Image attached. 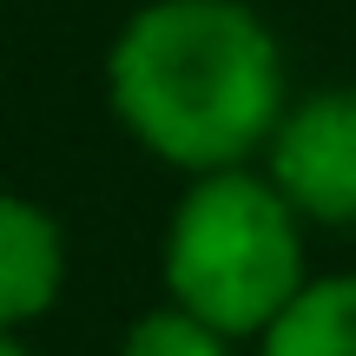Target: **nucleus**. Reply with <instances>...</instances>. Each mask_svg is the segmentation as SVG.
I'll use <instances>...</instances> for the list:
<instances>
[{
    "instance_id": "obj_7",
    "label": "nucleus",
    "mask_w": 356,
    "mask_h": 356,
    "mask_svg": "<svg viewBox=\"0 0 356 356\" xmlns=\"http://www.w3.org/2000/svg\"><path fill=\"white\" fill-rule=\"evenodd\" d=\"M0 356H33V350H26L20 337H0Z\"/></svg>"
},
{
    "instance_id": "obj_6",
    "label": "nucleus",
    "mask_w": 356,
    "mask_h": 356,
    "mask_svg": "<svg viewBox=\"0 0 356 356\" xmlns=\"http://www.w3.org/2000/svg\"><path fill=\"white\" fill-rule=\"evenodd\" d=\"M119 356H231V337H218L178 304H159L119 337Z\"/></svg>"
},
{
    "instance_id": "obj_3",
    "label": "nucleus",
    "mask_w": 356,
    "mask_h": 356,
    "mask_svg": "<svg viewBox=\"0 0 356 356\" xmlns=\"http://www.w3.org/2000/svg\"><path fill=\"white\" fill-rule=\"evenodd\" d=\"M270 185L310 225L356 231V86H323L284 113L264 152Z\"/></svg>"
},
{
    "instance_id": "obj_5",
    "label": "nucleus",
    "mask_w": 356,
    "mask_h": 356,
    "mask_svg": "<svg viewBox=\"0 0 356 356\" xmlns=\"http://www.w3.org/2000/svg\"><path fill=\"white\" fill-rule=\"evenodd\" d=\"M257 356H356V277H310L257 337Z\"/></svg>"
},
{
    "instance_id": "obj_2",
    "label": "nucleus",
    "mask_w": 356,
    "mask_h": 356,
    "mask_svg": "<svg viewBox=\"0 0 356 356\" xmlns=\"http://www.w3.org/2000/svg\"><path fill=\"white\" fill-rule=\"evenodd\" d=\"M159 270H165V297L211 323L218 337H264L277 310L310 284L304 218L270 185V172L238 165L185 178L165 218Z\"/></svg>"
},
{
    "instance_id": "obj_4",
    "label": "nucleus",
    "mask_w": 356,
    "mask_h": 356,
    "mask_svg": "<svg viewBox=\"0 0 356 356\" xmlns=\"http://www.w3.org/2000/svg\"><path fill=\"white\" fill-rule=\"evenodd\" d=\"M66 291V231L47 204L0 191V337L40 323Z\"/></svg>"
},
{
    "instance_id": "obj_1",
    "label": "nucleus",
    "mask_w": 356,
    "mask_h": 356,
    "mask_svg": "<svg viewBox=\"0 0 356 356\" xmlns=\"http://www.w3.org/2000/svg\"><path fill=\"white\" fill-rule=\"evenodd\" d=\"M106 106L159 165L238 172L291 113L284 47L244 0H145L106 47Z\"/></svg>"
}]
</instances>
